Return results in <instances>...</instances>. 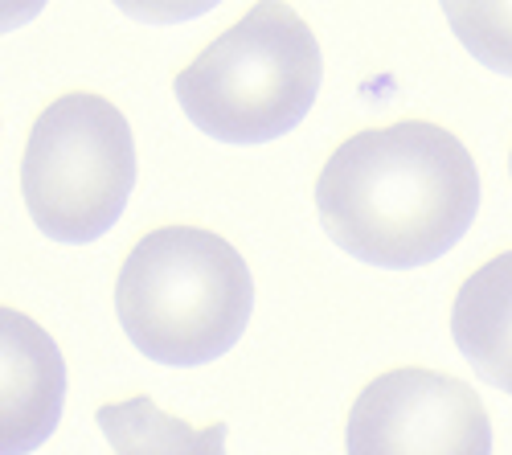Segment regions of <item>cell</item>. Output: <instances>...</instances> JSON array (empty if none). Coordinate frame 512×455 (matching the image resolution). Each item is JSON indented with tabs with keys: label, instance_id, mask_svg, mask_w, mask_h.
Here are the masks:
<instances>
[{
	"label": "cell",
	"instance_id": "10",
	"mask_svg": "<svg viewBox=\"0 0 512 455\" xmlns=\"http://www.w3.org/2000/svg\"><path fill=\"white\" fill-rule=\"evenodd\" d=\"M508 173H512V156H508Z\"/></svg>",
	"mask_w": 512,
	"mask_h": 455
},
{
	"label": "cell",
	"instance_id": "6",
	"mask_svg": "<svg viewBox=\"0 0 512 455\" xmlns=\"http://www.w3.org/2000/svg\"><path fill=\"white\" fill-rule=\"evenodd\" d=\"M0 455L46 443L66 406V361L54 337L17 308H0Z\"/></svg>",
	"mask_w": 512,
	"mask_h": 455
},
{
	"label": "cell",
	"instance_id": "3",
	"mask_svg": "<svg viewBox=\"0 0 512 455\" xmlns=\"http://www.w3.org/2000/svg\"><path fill=\"white\" fill-rule=\"evenodd\" d=\"M320 78L316 33L291 5L263 0L173 78V95L209 140L254 148L300 128Z\"/></svg>",
	"mask_w": 512,
	"mask_h": 455
},
{
	"label": "cell",
	"instance_id": "2",
	"mask_svg": "<svg viewBox=\"0 0 512 455\" xmlns=\"http://www.w3.org/2000/svg\"><path fill=\"white\" fill-rule=\"evenodd\" d=\"M254 279L238 246L201 226L144 234L115 279V316L156 365L197 369L226 357L250 324Z\"/></svg>",
	"mask_w": 512,
	"mask_h": 455
},
{
	"label": "cell",
	"instance_id": "9",
	"mask_svg": "<svg viewBox=\"0 0 512 455\" xmlns=\"http://www.w3.org/2000/svg\"><path fill=\"white\" fill-rule=\"evenodd\" d=\"M443 17L484 70L512 78V0H451Z\"/></svg>",
	"mask_w": 512,
	"mask_h": 455
},
{
	"label": "cell",
	"instance_id": "8",
	"mask_svg": "<svg viewBox=\"0 0 512 455\" xmlns=\"http://www.w3.org/2000/svg\"><path fill=\"white\" fill-rule=\"evenodd\" d=\"M95 423L115 455H226L230 435L226 423H209L197 431L177 415H164L148 394L99 406Z\"/></svg>",
	"mask_w": 512,
	"mask_h": 455
},
{
	"label": "cell",
	"instance_id": "5",
	"mask_svg": "<svg viewBox=\"0 0 512 455\" xmlns=\"http://www.w3.org/2000/svg\"><path fill=\"white\" fill-rule=\"evenodd\" d=\"M349 455H492L480 394L435 369H390L373 378L345 431Z\"/></svg>",
	"mask_w": 512,
	"mask_h": 455
},
{
	"label": "cell",
	"instance_id": "4",
	"mask_svg": "<svg viewBox=\"0 0 512 455\" xmlns=\"http://www.w3.org/2000/svg\"><path fill=\"white\" fill-rule=\"evenodd\" d=\"M136 140L115 103L74 91L37 115L21 156L29 222L62 246L103 238L136 193Z\"/></svg>",
	"mask_w": 512,
	"mask_h": 455
},
{
	"label": "cell",
	"instance_id": "7",
	"mask_svg": "<svg viewBox=\"0 0 512 455\" xmlns=\"http://www.w3.org/2000/svg\"><path fill=\"white\" fill-rule=\"evenodd\" d=\"M451 337L476 378L512 398V251L463 279L451 304Z\"/></svg>",
	"mask_w": 512,
	"mask_h": 455
},
{
	"label": "cell",
	"instance_id": "1",
	"mask_svg": "<svg viewBox=\"0 0 512 455\" xmlns=\"http://www.w3.org/2000/svg\"><path fill=\"white\" fill-rule=\"evenodd\" d=\"M324 234L349 259L414 271L443 259L480 214V169L447 128L406 119L340 144L316 181Z\"/></svg>",
	"mask_w": 512,
	"mask_h": 455
}]
</instances>
